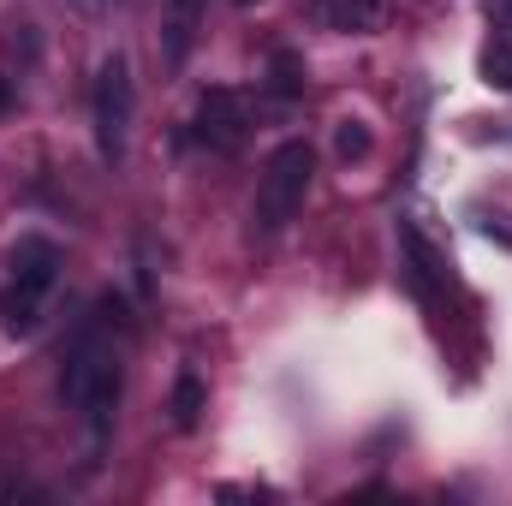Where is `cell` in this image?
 Returning <instances> with one entry per match:
<instances>
[{"label":"cell","instance_id":"obj_1","mask_svg":"<svg viewBox=\"0 0 512 506\" xmlns=\"http://www.w3.org/2000/svg\"><path fill=\"white\" fill-rule=\"evenodd\" d=\"M60 399L90 423V441L102 447L108 423H114V405H120V352H114V340H102L96 328H84L72 340L66 370H60Z\"/></svg>","mask_w":512,"mask_h":506},{"label":"cell","instance_id":"obj_2","mask_svg":"<svg viewBox=\"0 0 512 506\" xmlns=\"http://www.w3.org/2000/svg\"><path fill=\"white\" fill-rule=\"evenodd\" d=\"M310 179H316V149L304 143V137H286L274 155H268V167H262V179H256V203H251V221L262 239H274L298 209H304V197H310Z\"/></svg>","mask_w":512,"mask_h":506},{"label":"cell","instance_id":"obj_3","mask_svg":"<svg viewBox=\"0 0 512 506\" xmlns=\"http://www.w3.org/2000/svg\"><path fill=\"white\" fill-rule=\"evenodd\" d=\"M54 280H60V245L42 239V233H24V239L6 251V286H12L6 328H12V334H30V328H36L42 298L54 292Z\"/></svg>","mask_w":512,"mask_h":506},{"label":"cell","instance_id":"obj_4","mask_svg":"<svg viewBox=\"0 0 512 506\" xmlns=\"http://www.w3.org/2000/svg\"><path fill=\"white\" fill-rule=\"evenodd\" d=\"M90 126H96V155L108 167H120L131 137V60L114 48L96 66V90H90Z\"/></svg>","mask_w":512,"mask_h":506},{"label":"cell","instance_id":"obj_5","mask_svg":"<svg viewBox=\"0 0 512 506\" xmlns=\"http://www.w3.org/2000/svg\"><path fill=\"white\" fill-rule=\"evenodd\" d=\"M197 143L203 149H215V155H233L239 143H245V126H251V114H245V96L239 90H203L197 96Z\"/></svg>","mask_w":512,"mask_h":506},{"label":"cell","instance_id":"obj_6","mask_svg":"<svg viewBox=\"0 0 512 506\" xmlns=\"http://www.w3.org/2000/svg\"><path fill=\"white\" fill-rule=\"evenodd\" d=\"M203 18H209V0H167L161 6V66L167 72H179L185 60H191V48H197V36H203Z\"/></svg>","mask_w":512,"mask_h":506},{"label":"cell","instance_id":"obj_7","mask_svg":"<svg viewBox=\"0 0 512 506\" xmlns=\"http://www.w3.org/2000/svg\"><path fill=\"white\" fill-rule=\"evenodd\" d=\"M316 18L328 30H346V36H364L387 18V0H316Z\"/></svg>","mask_w":512,"mask_h":506},{"label":"cell","instance_id":"obj_8","mask_svg":"<svg viewBox=\"0 0 512 506\" xmlns=\"http://www.w3.org/2000/svg\"><path fill=\"white\" fill-rule=\"evenodd\" d=\"M203 405H209L203 376H197V370H185V376L173 381V423H179V429H197V423H203Z\"/></svg>","mask_w":512,"mask_h":506},{"label":"cell","instance_id":"obj_9","mask_svg":"<svg viewBox=\"0 0 512 506\" xmlns=\"http://www.w3.org/2000/svg\"><path fill=\"white\" fill-rule=\"evenodd\" d=\"M483 84H489V90H512V30H501V36L483 48Z\"/></svg>","mask_w":512,"mask_h":506},{"label":"cell","instance_id":"obj_10","mask_svg":"<svg viewBox=\"0 0 512 506\" xmlns=\"http://www.w3.org/2000/svg\"><path fill=\"white\" fill-rule=\"evenodd\" d=\"M268 72H274V78H268V90H274L280 102H292V96L304 90V66H298V54H292V48H274Z\"/></svg>","mask_w":512,"mask_h":506},{"label":"cell","instance_id":"obj_11","mask_svg":"<svg viewBox=\"0 0 512 506\" xmlns=\"http://www.w3.org/2000/svg\"><path fill=\"white\" fill-rule=\"evenodd\" d=\"M334 149H340L346 161L370 155V126H364V120H340V126H334Z\"/></svg>","mask_w":512,"mask_h":506},{"label":"cell","instance_id":"obj_12","mask_svg":"<svg viewBox=\"0 0 512 506\" xmlns=\"http://www.w3.org/2000/svg\"><path fill=\"white\" fill-rule=\"evenodd\" d=\"M72 12H90V18H102V12H114V6H126V0H66Z\"/></svg>","mask_w":512,"mask_h":506},{"label":"cell","instance_id":"obj_13","mask_svg":"<svg viewBox=\"0 0 512 506\" xmlns=\"http://www.w3.org/2000/svg\"><path fill=\"white\" fill-rule=\"evenodd\" d=\"M6 102H12V84H6V78H0V108H6Z\"/></svg>","mask_w":512,"mask_h":506}]
</instances>
